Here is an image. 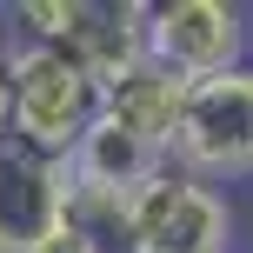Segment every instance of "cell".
<instances>
[{"label":"cell","mask_w":253,"mask_h":253,"mask_svg":"<svg viewBox=\"0 0 253 253\" xmlns=\"http://www.w3.org/2000/svg\"><path fill=\"white\" fill-rule=\"evenodd\" d=\"M7 87H13V147L40 160H67L100 120V80L53 47L20 40V53L7 60Z\"/></svg>","instance_id":"1"},{"label":"cell","mask_w":253,"mask_h":253,"mask_svg":"<svg viewBox=\"0 0 253 253\" xmlns=\"http://www.w3.org/2000/svg\"><path fill=\"white\" fill-rule=\"evenodd\" d=\"M167 167L207 180V187L253 180V67L187 87L173 140H167Z\"/></svg>","instance_id":"2"},{"label":"cell","mask_w":253,"mask_h":253,"mask_svg":"<svg viewBox=\"0 0 253 253\" xmlns=\"http://www.w3.org/2000/svg\"><path fill=\"white\" fill-rule=\"evenodd\" d=\"M247 53H253V27H247V7H233V0H160V7H147V60L160 74H173L180 87L253 67Z\"/></svg>","instance_id":"3"},{"label":"cell","mask_w":253,"mask_h":253,"mask_svg":"<svg viewBox=\"0 0 253 253\" xmlns=\"http://www.w3.org/2000/svg\"><path fill=\"white\" fill-rule=\"evenodd\" d=\"M126 220L140 253H233V200L180 167L140 180L126 193Z\"/></svg>","instance_id":"4"},{"label":"cell","mask_w":253,"mask_h":253,"mask_svg":"<svg viewBox=\"0 0 253 253\" xmlns=\"http://www.w3.org/2000/svg\"><path fill=\"white\" fill-rule=\"evenodd\" d=\"M74 173L67 160H40L27 147H0V253H40L67 227Z\"/></svg>","instance_id":"5"},{"label":"cell","mask_w":253,"mask_h":253,"mask_svg":"<svg viewBox=\"0 0 253 253\" xmlns=\"http://www.w3.org/2000/svg\"><path fill=\"white\" fill-rule=\"evenodd\" d=\"M160 167H167L160 147H147L140 133H126V126L107 120V114L87 126V140H80L74 153H67V173H74L80 193H120V200L140 187V180H153Z\"/></svg>","instance_id":"6"},{"label":"cell","mask_w":253,"mask_h":253,"mask_svg":"<svg viewBox=\"0 0 253 253\" xmlns=\"http://www.w3.org/2000/svg\"><path fill=\"white\" fill-rule=\"evenodd\" d=\"M180 100H187V87H180L173 74H160L153 60H140L126 80H114V87L100 93V114L120 120L126 133H140L147 147L167 153V140H173V120H180Z\"/></svg>","instance_id":"7"},{"label":"cell","mask_w":253,"mask_h":253,"mask_svg":"<svg viewBox=\"0 0 253 253\" xmlns=\"http://www.w3.org/2000/svg\"><path fill=\"white\" fill-rule=\"evenodd\" d=\"M67 233L80 240V253H140L120 193H80L74 187V200H67Z\"/></svg>","instance_id":"8"},{"label":"cell","mask_w":253,"mask_h":253,"mask_svg":"<svg viewBox=\"0 0 253 253\" xmlns=\"http://www.w3.org/2000/svg\"><path fill=\"white\" fill-rule=\"evenodd\" d=\"M13 140V87H7V60H0V147Z\"/></svg>","instance_id":"9"},{"label":"cell","mask_w":253,"mask_h":253,"mask_svg":"<svg viewBox=\"0 0 253 253\" xmlns=\"http://www.w3.org/2000/svg\"><path fill=\"white\" fill-rule=\"evenodd\" d=\"M40 253H80V240H74V233H67V227H60V233H53V240H47V247H40Z\"/></svg>","instance_id":"10"}]
</instances>
